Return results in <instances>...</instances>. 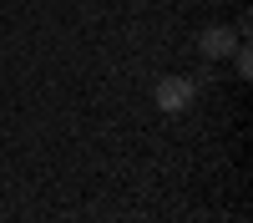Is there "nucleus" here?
<instances>
[{"mask_svg":"<svg viewBox=\"0 0 253 223\" xmlns=\"http://www.w3.org/2000/svg\"><path fill=\"white\" fill-rule=\"evenodd\" d=\"M152 101L162 112H182V107H193V81L187 76H162L157 87H152Z\"/></svg>","mask_w":253,"mask_h":223,"instance_id":"f257e3e1","label":"nucleus"},{"mask_svg":"<svg viewBox=\"0 0 253 223\" xmlns=\"http://www.w3.org/2000/svg\"><path fill=\"white\" fill-rule=\"evenodd\" d=\"M198 46H203V56H233L238 51V36L228 31V26H208L198 36Z\"/></svg>","mask_w":253,"mask_h":223,"instance_id":"f03ea898","label":"nucleus"}]
</instances>
